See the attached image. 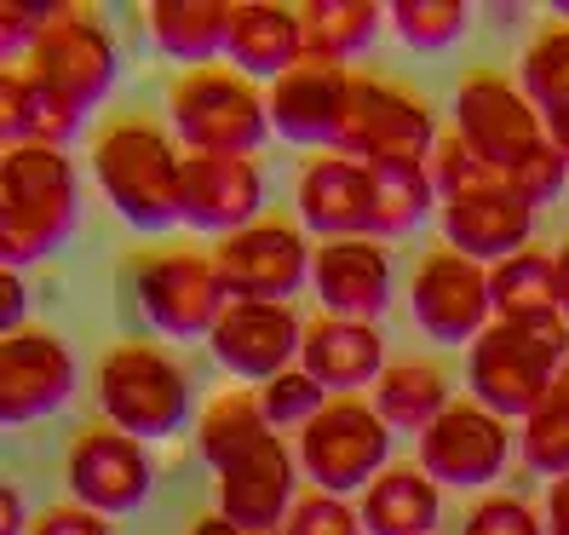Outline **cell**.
<instances>
[{"label":"cell","mask_w":569,"mask_h":535,"mask_svg":"<svg viewBox=\"0 0 569 535\" xmlns=\"http://www.w3.org/2000/svg\"><path fill=\"white\" fill-rule=\"evenodd\" d=\"M81 219L76 161L47 145H18L0 156V265H36L70 242Z\"/></svg>","instance_id":"1"},{"label":"cell","mask_w":569,"mask_h":535,"mask_svg":"<svg viewBox=\"0 0 569 535\" xmlns=\"http://www.w3.org/2000/svg\"><path fill=\"white\" fill-rule=\"evenodd\" d=\"M569 363V323L563 317H529V323H489L478 346L466 351V386L472 404L500 420H529L552 392L558 369Z\"/></svg>","instance_id":"2"},{"label":"cell","mask_w":569,"mask_h":535,"mask_svg":"<svg viewBox=\"0 0 569 535\" xmlns=\"http://www.w3.org/2000/svg\"><path fill=\"white\" fill-rule=\"evenodd\" d=\"M92 179L132 230H167L184 219V150L150 121H116L92 145Z\"/></svg>","instance_id":"3"},{"label":"cell","mask_w":569,"mask_h":535,"mask_svg":"<svg viewBox=\"0 0 569 535\" xmlns=\"http://www.w3.org/2000/svg\"><path fill=\"white\" fill-rule=\"evenodd\" d=\"M173 110V139L190 156H253L271 139V105L264 92L237 70H184L167 92Z\"/></svg>","instance_id":"4"},{"label":"cell","mask_w":569,"mask_h":535,"mask_svg":"<svg viewBox=\"0 0 569 535\" xmlns=\"http://www.w3.org/2000/svg\"><path fill=\"white\" fill-rule=\"evenodd\" d=\"M98 409L127 438H173L190 420V375L156 346H116L98 363Z\"/></svg>","instance_id":"5"},{"label":"cell","mask_w":569,"mask_h":535,"mask_svg":"<svg viewBox=\"0 0 569 535\" xmlns=\"http://www.w3.org/2000/svg\"><path fill=\"white\" fill-rule=\"evenodd\" d=\"M299 473L322 495H351L368 489L391 466V426L375 404L362 397H333V404L299 432Z\"/></svg>","instance_id":"6"},{"label":"cell","mask_w":569,"mask_h":535,"mask_svg":"<svg viewBox=\"0 0 569 535\" xmlns=\"http://www.w3.org/2000/svg\"><path fill=\"white\" fill-rule=\"evenodd\" d=\"M333 150L362 161V167H391V161H431L438 150V121L415 92L391 87L380 76H351L346 121Z\"/></svg>","instance_id":"7"},{"label":"cell","mask_w":569,"mask_h":535,"mask_svg":"<svg viewBox=\"0 0 569 535\" xmlns=\"http://www.w3.org/2000/svg\"><path fill=\"white\" fill-rule=\"evenodd\" d=\"M132 283H139V311L167 340H208L230 306V288L213 254H190V248L150 254L132 271Z\"/></svg>","instance_id":"8"},{"label":"cell","mask_w":569,"mask_h":535,"mask_svg":"<svg viewBox=\"0 0 569 535\" xmlns=\"http://www.w3.org/2000/svg\"><path fill=\"white\" fill-rule=\"evenodd\" d=\"M455 132L466 139V150H472L478 161L495 167L500 179H507L512 167L547 139L541 110L523 98L518 81L495 76V70H478V76L460 81V92H455Z\"/></svg>","instance_id":"9"},{"label":"cell","mask_w":569,"mask_h":535,"mask_svg":"<svg viewBox=\"0 0 569 535\" xmlns=\"http://www.w3.org/2000/svg\"><path fill=\"white\" fill-rule=\"evenodd\" d=\"M23 70L41 87H52L58 98H70L87 116L92 105H104L110 87H116V36L98 23V12L63 7L58 23L36 41V52L23 58Z\"/></svg>","instance_id":"10"},{"label":"cell","mask_w":569,"mask_h":535,"mask_svg":"<svg viewBox=\"0 0 569 535\" xmlns=\"http://www.w3.org/2000/svg\"><path fill=\"white\" fill-rule=\"evenodd\" d=\"M219 518H230L248 535H282L293 513V484H299V455L271 432H259L248 449H237L219 466Z\"/></svg>","instance_id":"11"},{"label":"cell","mask_w":569,"mask_h":535,"mask_svg":"<svg viewBox=\"0 0 569 535\" xmlns=\"http://www.w3.org/2000/svg\"><path fill=\"white\" fill-rule=\"evenodd\" d=\"M311 254L317 248L299 237V225L282 219H259L237 237H219L213 248L230 299H271V306H288L311 283Z\"/></svg>","instance_id":"12"},{"label":"cell","mask_w":569,"mask_h":535,"mask_svg":"<svg viewBox=\"0 0 569 535\" xmlns=\"http://www.w3.org/2000/svg\"><path fill=\"white\" fill-rule=\"evenodd\" d=\"M63 478H70V495L81 501V507L104 513V518H121V513H139L150 501L156 466H150L139 438H127V432H116V426H87L70 444Z\"/></svg>","instance_id":"13"},{"label":"cell","mask_w":569,"mask_h":535,"mask_svg":"<svg viewBox=\"0 0 569 535\" xmlns=\"http://www.w3.org/2000/svg\"><path fill=\"white\" fill-rule=\"evenodd\" d=\"M409 299H415V323H420L438 346H478V334L495 323L489 265L466 259V254H455V248L420 259Z\"/></svg>","instance_id":"14"},{"label":"cell","mask_w":569,"mask_h":535,"mask_svg":"<svg viewBox=\"0 0 569 535\" xmlns=\"http://www.w3.org/2000/svg\"><path fill=\"white\" fill-rule=\"evenodd\" d=\"M208 346H213L224 375L264 386V380L299 369L306 323L293 317V306H271V299H230L219 328L208 334Z\"/></svg>","instance_id":"15"},{"label":"cell","mask_w":569,"mask_h":535,"mask_svg":"<svg viewBox=\"0 0 569 535\" xmlns=\"http://www.w3.org/2000/svg\"><path fill=\"white\" fill-rule=\"evenodd\" d=\"M512 432L483 404H449L438 420L420 432V466L443 489H483L507 473Z\"/></svg>","instance_id":"16"},{"label":"cell","mask_w":569,"mask_h":535,"mask_svg":"<svg viewBox=\"0 0 569 535\" xmlns=\"http://www.w3.org/2000/svg\"><path fill=\"white\" fill-rule=\"evenodd\" d=\"M346 98H351V70L333 58H299L288 76H277L264 87V105H271V132L288 145L306 150H333L346 121Z\"/></svg>","instance_id":"17"},{"label":"cell","mask_w":569,"mask_h":535,"mask_svg":"<svg viewBox=\"0 0 569 535\" xmlns=\"http://www.w3.org/2000/svg\"><path fill=\"white\" fill-rule=\"evenodd\" d=\"M76 392V351L47 328H23L0 340V420L29 426L41 415H58Z\"/></svg>","instance_id":"18"},{"label":"cell","mask_w":569,"mask_h":535,"mask_svg":"<svg viewBox=\"0 0 569 535\" xmlns=\"http://www.w3.org/2000/svg\"><path fill=\"white\" fill-rule=\"evenodd\" d=\"M438 225L455 254L478 259V265H500L529 248L535 237V208L507 185V179H489L478 190L455 196V202H438Z\"/></svg>","instance_id":"19"},{"label":"cell","mask_w":569,"mask_h":535,"mask_svg":"<svg viewBox=\"0 0 569 535\" xmlns=\"http://www.w3.org/2000/svg\"><path fill=\"white\" fill-rule=\"evenodd\" d=\"M311 288L322 299V317L375 323L391 306V254L380 237H340L317 242L311 254Z\"/></svg>","instance_id":"20"},{"label":"cell","mask_w":569,"mask_h":535,"mask_svg":"<svg viewBox=\"0 0 569 535\" xmlns=\"http://www.w3.org/2000/svg\"><path fill=\"white\" fill-rule=\"evenodd\" d=\"M264 208V174L253 156H190L184 150V225L237 237L259 225Z\"/></svg>","instance_id":"21"},{"label":"cell","mask_w":569,"mask_h":535,"mask_svg":"<svg viewBox=\"0 0 569 535\" xmlns=\"http://www.w3.org/2000/svg\"><path fill=\"white\" fill-rule=\"evenodd\" d=\"M299 219L317 242H340V237H375V179L368 167L322 150L317 161H306L299 174Z\"/></svg>","instance_id":"22"},{"label":"cell","mask_w":569,"mask_h":535,"mask_svg":"<svg viewBox=\"0 0 569 535\" xmlns=\"http://www.w3.org/2000/svg\"><path fill=\"white\" fill-rule=\"evenodd\" d=\"M299 369L317 375L328 386V397H351L362 386H380L386 363V340L375 323H351V317H317L306 323V346H299Z\"/></svg>","instance_id":"23"},{"label":"cell","mask_w":569,"mask_h":535,"mask_svg":"<svg viewBox=\"0 0 569 535\" xmlns=\"http://www.w3.org/2000/svg\"><path fill=\"white\" fill-rule=\"evenodd\" d=\"M230 70L248 81H277L306 58V29H299L293 7L277 0H237L230 7V41H224Z\"/></svg>","instance_id":"24"},{"label":"cell","mask_w":569,"mask_h":535,"mask_svg":"<svg viewBox=\"0 0 569 535\" xmlns=\"http://www.w3.org/2000/svg\"><path fill=\"white\" fill-rule=\"evenodd\" d=\"M76 132H81V110L70 98L41 87L29 70H0V139H7V150H18V145L63 150Z\"/></svg>","instance_id":"25"},{"label":"cell","mask_w":569,"mask_h":535,"mask_svg":"<svg viewBox=\"0 0 569 535\" xmlns=\"http://www.w3.org/2000/svg\"><path fill=\"white\" fill-rule=\"evenodd\" d=\"M438 513H443V484L420 460L386 466L362 489V529L368 535H431L438 529Z\"/></svg>","instance_id":"26"},{"label":"cell","mask_w":569,"mask_h":535,"mask_svg":"<svg viewBox=\"0 0 569 535\" xmlns=\"http://www.w3.org/2000/svg\"><path fill=\"white\" fill-rule=\"evenodd\" d=\"M144 23H150V41L173 63H190V70H208L230 41L224 0H156L144 12Z\"/></svg>","instance_id":"27"},{"label":"cell","mask_w":569,"mask_h":535,"mask_svg":"<svg viewBox=\"0 0 569 535\" xmlns=\"http://www.w3.org/2000/svg\"><path fill=\"white\" fill-rule=\"evenodd\" d=\"M489 299L500 323H529V317H563L558 311V248H523L512 259L489 265Z\"/></svg>","instance_id":"28"},{"label":"cell","mask_w":569,"mask_h":535,"mask_svg":"<svg viewBox=\"0 0 569 535\" xmlns=\"http://www.w3.org/2000/svg\"><path fill=\"white\" fill-rule=\"evenodd\" d=\"M449 404H455V397H449L443 369H438V363H420V357L391 363V369L380 375V386H375L380 420H386L391 432H415V438H420V432L438 420Z\"/></svg>","instance_id":"29"},{"label":"cell","mask_w":569,"mask_h":535,"mask_svg":"<svg viewBox=\"0 0 569 535\" xmlns=\"http://www.w3.org/2000/svg\"><path fill=\"white\" fill-rule=\"evenodd\" d=\"M386 23H391V12L375 7V0H311V7H299L306 52L311 58H333V63L368 52Z\"/></svg>","instance_id":"30"},{"label":"cell","mask_w":569,"mask_h":535,"mask_svg":"<svg viewBox=\"0 0 569 535\" xmlns=\"http://www.w3.org/2000/svg\"><path fill=\"white\" fill-rule=\"evenodd\" d=\"M375 179V237H409L438 208V185H431V161H391V167H368Z\"/></svg>","instance_id":"31"},{"label":"cell","mask_w":569,"mask_h":535,"mask_svg":"<svg viewBox=\"0 0 569 535\" xmlns=\"http://www.w3.org/2000/svg\"><path fill=\"white\" fill-rule=\"evenodd\" d=\"M518 455L529 473H541V478H569V363L558 369L552 392L541 397V409H535L518 432Z\"/></svg>","instance_id":"32"},{"label":"cell","mask_w":569,"mask_h":535,"mask_svg":"<svg viewBox=\"0 0 569 535\" xmlns=\"http://www.w3.org/2000/svg\"><path fill=\"white\" fill-rule=\"evenodd\" d=\"M259 432H271V420H264V409H259V397H253V392H219L213 404L202 409L196 449H202V460L219 473V466L237 455V449H248Z\"/></svg>","instance_id":"33"},{"label":"cell","mask_w":569,"mask_h":535,"mask_svg":"<svg viewBox=\"0 0 569 535\" xmlns=\"http://www.w3.org/2000/svg\"><path fill=\"white\" fill-rule=\"evenodd\" d=\"M386 12H391L397 41L415 47V52H443L472 29V7H466V0H397Z\"/></svg>","instance_id":"34"},{"label":"cell","mask_w":569,"mask_h":535,"mask_svg":"<svg viewBox=\"0 0 569 535\" xmlns=\"http://www.w3.org/2000/svg\"><path fill=\"white\" fill-rule=\"evenodd\" d=\"M518 87L535 110L569 105V23H547L518 63Z\"/></svg>","instance_id":"35"},{"label":"cell","mask_w":569,"mask_h":535,"mask_svg":"<svg viewBox=\"0 0 569 535\" xmlns=\"http://www.w3.org/2000/svg\"><path fill=\"white\" fill-rule=\"evenodd\" d=\"M253 397H259L264 420H271L277 432H306V426L333 404L328 386H322L317 375H306V369H288V375H277V380H264Z\"/></svg>","instance_id":"36"},{"label":"cell","mask_w":569,"mask_h":535,"mask_svg":"<svg viewBox=\"0 0 569 535\" xmlns=\"http://www.w3.org/2000/svg\"><path fill=\"white\" fill-rule=\"evenodd\" d=\"M489 179H500L495 167L466 150L460 132H443L438 150H431V185H438V202H455V196L478 190V185H489Z\"/></svg>","instance_id":"37"},{"label":"cell","mask_w":569,"mask_h":535,"mask_svg":"<svg viewBox=\"0 0 569 535\" xmlns=\"http://www.w3.org/2000/svg\"><path fill=\"white\" fill-rule=\"evenodd\" d=\"M282 535H368V529H362V507H351L346 495L311 489V495L293 501V513H288Z\"/></svg>","instance_id":"38"},{"label":"cell","mask_w":569,"mask_h":535,"mask_svg":"<svg viewBox=\"0 0 569 535\" xmlns=\"http://www.w3.org/2000/svg\"><path fill=\"white\" fill-rule=\"evenodd\" d=\"M58 0H0V58H29L36 41L58 23Z\"/></svg>","instance_id":"39"},{"label":"cell","mask_w":569,"mask_h":535,"mask_svg":"<svg viewBox=\"0 0 569 535\" xmlns=\"http://www.w3.org/2000/svg\"><path fill=\"white\" fill-rule=\"evenodd\" d=\"M507 185L523 196L529 208H547V202H558L563 185H569V161L552 150V139H541V145H535V150L512 167V174H507Z\"/></svg>","instance_id":"40"},{"label":"cell","mask_w":569,"mask_h":535,"mask_svg":"<svg viewBox=\"0 0 569 535\" xmlns=\"http://www.w3.org/2000/svg\"><path fill=\"white\" fill-rule=\"evenodd\" d=\"M460 535H547V513H535L518 495H483L472 513H466Z\"/></svg>","instance_id":"41"},{"label":"cell","mask_w":569,"mask_h":535,"mask_svg":"<svg viewBox=\"0 0 569 535\" xmlns=\"http://www.w3.org/2000/svg\"><path fill=\"white\" fill-rule=\"evenodd\" d=\"M29 535H116V529H110L104 513H92V507H81V501H70V507H47Z\"/></svg>","instance_id":"42"},{"label":"cell","mask_w":569,"mask_h":535,"mask_svg":"<svg viewBox=\"0 0 569 535\" xmlns=\"http://www.w3.org/2000/svg\"><path fill=\"white\" fill-rule=\"evenodd\" d=\"M23 311H29V288H23V271L0 265V334H23Z\"/></svg>","instance_id":"43"},{"label":"cell","mask_w":569,"mask_h":535,"mask_svg":"<svg viewBox=\"0 0 569 535\" xmlns=\"http://www.w3.org/2000/svg\"><path fill=\"white\" fill-rule=\"evenodd\" d=\"M36 524L23 518V495H18V484H0V535H29Z\"/></svg>","instance_id":"44"},{"label":"cell","mask_w":569,"mask_h":535,"mask_svg":"<svg viewBox=\"0 0 569 535\" xmlns=\"http://www.w3.org/2000/svg\"><path fill=\"white\" fill-rule=\"evenodd\" d=\"M541 127H547V139H552V150L569 161V105H552V110H541Z\"/></svg>","instance_id":"45"},{"label":"cell","mask_w":569,"mask_h":535,"mask_svg":"<svg viewBox=\"0 0 569 535\" xmlns=\"http://www.w3.org/2000/svg\"><path fill=\"white\" fill-rule=\"evenodd\" d=\"M547 524H569V478H558L547 495Z\"/></svg>","instance_id":"46"},{"label":"cell","mask_w":569,"mask_h":535,"mask_svg":"<svg viewBox=\"0 0 569 535\" xmlns=\"http://www.w3.org/2000/svg\"><path fill=\"white\" fill-rule=\"evenodd\" d=\"M558 311H563V323H569V242L558 248Z\"/></svg>","instance_id":"47"},{"label":"cell","mask_w":569,"mask_h":535,"mask_svg":"<svg viewBox=\"0 0 569 535\" xmlns=\"http://www.w3.org/2000/svg\"><path fill=\"white\" fill-rule=\"evenodd\" d=\"M190 535H248V529H237L230 518H219V513H213V518H202V524H196Z\"/></svg>","instance_id":"48"},{"label":"cell","mask_w":569,"mask_h":535,"mask_svg":"<svg viewBox=\"0 0 569 535\" xmlns=\"http://www.w3.org/2000/svg\"><path fill=\"white\" fill-rule=\"evenodd\" d=\"M547 535H569V524H547Z\"/></svg>","instance_id":"49"},{"label":"cell","mask_w":569,"mask_h":535,"mask_svg":"<svg viewBox=\"0 0 569 535\" xmlns=\"http://www.w3.org/2000/svg\"><path fill=\"white\" fill-rule=\"evenodd\" d=\"M558 18H563V23H569V0H558Z\"/></svg>","instance_id":"50"}]
</instances>
